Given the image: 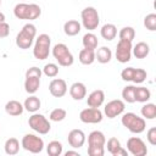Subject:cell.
<instances>
[{
	"label": "cell",
	"instance_id": "45",
	"mask_svg": "<svg viewBox=\"0 0 156 156\" xmlns=\"http://www.w3.org/2000/svg\"><path fill=\"white\" fill-rule=\"evenodd\" d=\"M0 5H1V0H0Z\"/></svg>",
	"mask_w": 156,
	"mask_h": 156
},
{
	"label": "cell",
	"instance_id": "6",
	"mask_svg": "<svg viewBox=\"0 0 156 156\" xmlns=\"http://www.w3.org/2000/svg\"><path fill=\"white\" fill-rule=\"evenodd\" d=\"M28 124H29V127L34 130V132H37V133H39V134H48L49 132H50V129H51V124H50V122L48 121V118L44 116V115H40V113H37V112H34L30 117H29V119H28Z\"/></svg>",
	"mask_w": 156,
	"mask_h": 156
},
{
	"label": "cell",
	"instance_id": "3",
	"mask_svg": "<svg viewBox=\"0 0 156 156\" xmlns=\"http://www.w3.org/2000/svg\"><path fill=\"white\" fill-rule=\"evenodd\" d=\"M50 45H51V39L48 34L43 33L35 39V44L33 48V55L38 60H45L49 57L50 54Z\"/></svg>",
	"mask_w": 156,
	"mask_h": 156
},
{
	"label": "cell",
	"instance_id": "15",
	"mask_svg": "<svg viewBox=\"0 0 156 156\" xmlns=\"http://www.w3.org/2000/svg\"><path fill=\"white\" fill-rule=\"evenodd\" d=\"M104 100H105V93L101 89H98V90L91 91L88 95L87 104L89 107H98L99 108L104 104Z\"/></svg>",
	"mask_w": 156,
	"mask_h": 156
},
{
	"label": "cell",
	"instance_id": "7",
	"mask_svg": "<svg viewBox=\"0 0 156 156\" xmlns=\"http://www.w3.org/2000/svg\"><path fill=\"white\" fill-rule=\"evenodd\" d=\"M21 145L24 150L32 154H39L44 149V140L35 134H26L22 138Z\"/></svg>",
	"mask_w": 156,
	"mask_h": 156
},
{
	"label": "cell",
	"instance_id": "22",
	"mask_svg": "<svg viewBox=\"0 0 156 156\" xmlns=\"http://www.w3.org/2000/svg\"><path fill=\"white\" fill-rule=\"evenodd\" d=\"M40 105H41V102H40L39 98L35 96V95H33V94H32L30 96H28V98L24 100V102H23L24 110H27L28 112H32V113L37 112V111L40 108Z\"/></svg>",
	"mask_w": 156,
	"mask_h": 156
},
{
	"label": "cell",
	"instance_id": "10",
	"mask_svg": "<svg viewBox=\"0 0 156 156\" xmlns=\"http://www.w3.org/2000/svg\"><path fill=\"white\" fill-rule=\"evenodd\" d=\"M127 150L133 156H145L147 154V147L145 143L138 136H132L127 140Z\"/></svg>",
	"mask_w": 156,
	"mask_h": 156
},
{
	"label": "cell",
	"instance_id": "41",
	"mask_svg": "<svg viewBox=\"0 0 156 156\" xmlns=\"http://www.w3.org/2000/svg\"><path fill=\"white\" fill-rule=\"evenodd\" d=\"M146 139H147V141H149L152 146L156 145V128H155V127H151V128L147 130V133H146Z\"/></svg>",
	"mask_w": 156,
	"mask_h": 156
},
{
	"label": "cell",
	"instance_id": "18",
	"mask_svg": "<svg viewBox=\"0 0 156 156\" xmlns=\"http://www.w3.org/2000/svg\"><path fill=\"white\" fill-rule=\"evenodd\" d=\"M23 110H24L23 105L17 100H10L5 105V111L10 116H20L22 115Z\"/></svg>",
	"mask_w": 156,
	"mask_h": 156
},
{
	"label": "cell",
	"instance_id": "36",
	"mask_svg": "<svg viewBox=\"0 0 156 156\" xmlns=\"http://www.w3.org/2000/svg\"><path fill=\"white\" fill-rule=\"evenodd\" d=\"M144 26L146 29L154 32L156 30V13H149L144 18Z\"/></svg>",
	"mask_w": 156,
	"mask_h": 156
},
{
	"label": "cell",
	"instance_id": "24",
	"mask_svg": "<svg viewBox=\"0 0 156 156\" xmlns=\"http://www.w3.org/2000/svg\"><path fill=\"white\" fill-rule=\"evenodd\" d=\"M100 34L105 40H113L117 35V28L112 23H106L101 27Z\"/></svg>",
	"mask_w": 156,
	"mask_h": 156
},
{
	"label": "cell",
	"instance_id": "5",
	"mask_svg": "<svg viewBox=\"0 0 156 156\" xmlns=\"http://www.w3.org/2000/svg\"><path fill=\"white\" fill-rule=\"evenodd\" d=\"M82 17V24L85 29L88 30H94L98 28L99 23H100V17H99V12L95 7L93 6H88L85 9L82 10L80 13Z\"/></svg>",
	"mask_w": 156,
	"mask_h": 156
},
{
	"label": "cell",
	"instance_id": "21",
	"mask_svg": "<svg viewBox=\"0 0 156 156\" xmlns=\"http://www.w3.org/2000/svg\"><path fill=\"white\" fill-rule=\"evenodd\" d=\"M112 58V51L107 46H101L95 52V60L100 63H108Z\"/></svg>",
	"mask_w": 156,
	"mask_h": 156
},
{
	"label": "cell",
	"instance_id": "43",
	"mask_svg": "<svg viewBox=\"0 0 156 156\" xmlns=\"http://www.w3.org/2000/svg\"><path fill=\"white\" fill-rule=\"evenodd\" d=\"M66 156H71V155H74V156H79V152L78 151H74V150H68L65 152Z\"/></svg>",
	"mask_w": 156,
	"mask_h": 156
},
{
	"label": "cell",
	"instance_id": "8",
	"mask_svg": "<svg viewBox=\"0 0 156 156\" xmlns=\"http://www.w3.org/2000/svg\"><path fill=\"white\" fill-rule=\"evenodd\" d=\"M132 41L119 39L116 46V58L121 63H127L132 57Z\"/></svg>",
	"mask_w": 156,
	"mask_h": 156
},
{
	"label": "cell",
	"instance_id": "28",
	"mask_svg": "<svg viewBox=\"0 0 156 156\" xmlns=\"http://www.w3.org/2000/svg\"><path fill=\"white\" fill-rule=\"evenodd\" d=\"M4 149H5V152L7 155H16V154H18V151H20V141H18V139L9 138L5 141Z\"/></svg>",
	"mask_w": 156,
	"mask_h": 156
},
{
	"label": "cell",
	"instance_id": "25",
	"mask_svg": "<svg viewBox=\"0 0 156 156\" xmlns=\"http://www.w3.org/2000/svg\"><path fill=\"white\" fill-rule=\"evenodd\" d=\"M79 62L82 65H91L95 61V50H89V49H82L79 51Z\"/></svg>",
	"mask_w": 156,
	"mask_h": 156
},
{
	"label": "cell",
	"instance_id": "13",
	"mask_svg": "<svg viewBox=\"0 0 156 156\" xmlns=\"http://www.w3.org/2000/svg\"><path fill=\"white\" fill-rule=\"evenodd\" d=\"M67 141L68 144L73 147V149H79L84 145L85 143V134L83 130L80 129H72L69 133H68V136H67Z\"/></svg>",
	"mask_w": 156,
	"mask_h": 156
},
{
	"label": "cell",
	"instance_id": "20",
	"mask_svg": "<svg viewBox=\"0 0 156 156\" xmlns=\"http://www.w3.org/2000/svg\"><path fill=\"white\" fill-rule=\"evenodd\" d=\"M132 52L136 58H145L150 52V46L144 41H139L132 48Z\"/></svg>",
	"mask_w": 156,
	"mask_h": 156
},
{
	"label": "cell",
	"instance_id": "29",
	"mask_svg": "<svg viewBox=\"0 0 156 156\" xmlns=\"http://www.w3.org/2000/svg\"><path fill=\"white\" fill-rule=\"evenodd\" d=\"M151 98V93L146 87H135V101L146 102Z\"/></svg>",
	"mask_w": 156,
	"mask_h": 156
},
{
	"label": "cell",
	"instance_id": "40",
	"mask_svg": "<svg viewBox=\"0 0 156 156\" xmlns=\"http://www.w3.org/2000/svg\"><path fill=\"white\" fill-rule=\"evenodd\" d=\"M41 73H43V71L39 68V67H35V66H33V67H29L27 71H26V77H41Z\"/></svg>",
	"mask_w": 156,
	"mask_h": 156
},
{
	"label": "cell",
	"instance_id": "35",
	"mask_svg": "<svg viewBox=\"0 0 156 156\" xmlns=\"http://www.w3.org/2000/svg\"><path fill=\"white\" fill-rule=\"evenodd\" d=\"M43 73L49 78H55L58 74V66L56 63H46L43 68Z\"/></svg>",
	"mask_w": 156,
	"mask_h": 156
},
{
	"label": "cell",
	"instance_id": "12",
	"mask_svg": "<svg viewBox=\"0 0 156 156\" xmlns=\"http://www.w3.org/2000/svg\"><path fill=\"white\" fill-rule=\"evenodd\" d=\"M49 91L55 98H62L67 93V84L61 78H55L49 84Z\"/></svg>",
	"mask_w": 156,
	"mask_h": 156
},
{
	"label": "cell",
	"instance_id": "2",
	"mask_svg": "<svg viewBox=\"0 0 156 156\" xmlns=\"http://www.w3.org/2000/svg\"><path fill=\"white\" fill-rule=\"evenodd\" d=\"M122 124L132 133L134 134H140L145 130L146 128V122L143 117H139L136 113H133V112H127L122 116V119H121Z\"/></svg>",
	"mask_w": 156,
	"mask_h": 156
},
{
	"label": "cell",
	"instance_id": "44",
	"mask_svg": "<svg viewBox=\"0 0 156 156\" xmlns=\"http://www.w3.org/2000/svg\"><path fill=\"white\" fill-rule=\"evenodd\" d=\"M1 22H5V15L2 12H0V23Z\"/></svg>",
	"mask_w": 156,
	"mask_h": 156
},
{
	"label": "cell",
	"instance_id": "33",
	"mask_svg": "<svg viewBox=\"0 0 156 156\" xmlns=\"http://www.w3.org/2000/svg\"><path fill=\"white\" fill-rule=\"evenodd\" d=\"M118 35H119V39L128 40V41H133V39H134V37H135V30H134L133 27L127 26V27H123V28L119 30Z\"/></svg>",
	"mask_w": 156,
	"mask_h": 156
},
{
	"label": "cell",
	"instance_id": "19",
	"mask_svg": "<svg viewBox=\"0 0 156 156\" xmlns=\"http://www.w3.org/2000/svg\"><path fill=\"white\" fill-rule=\"evenodd\" d=\"M80 29H82V26H80V23H79L78 21H76V20H69V21H67V22L63 24V32H65V34L68 35V37H74V35H77V34L80 32Z\"/></svg>",
	"mask_w": 156,
	"mask_h": 156
},
{
	"label": "cell",
	"instance_id": "38",
	"mask_svg": "<svg viewBox=\"0 0 156 156\" xmlns=\"http://www.w3.org/2000/svg\"><path fill=\"white\" fill-rule=\"evenodd\" d=\"M105 146H88V155L89 156H104Z\"/></svg>",
	"mask_w": 156,
	"mask_h": 156
},
{
	"label": "cell",
	"instance_id": "1",
	"mask_svg": "<svg viewBox=\"0 0 156 156\" xmlns=\"http://www.w3.org/2000/svg\"><path fill=\"white\" fill-rule=\"evenodd\" d=\"M35 34H37V28L34 24H32V23L24 24L16 37V45L22 50L29 49L33 44Z\"/></svg>",
	"mask_w": 156,
	"mask_h": 156
},
{
	"label": "cell",
	"instance_id": "23",
	"mask_svg": "<svg viewBox=\"0 0 156 156\" xmlns=\"http://www.w3.org/2000/svg\"><path fill=\"white\" fill-rule=\"evenodd\" d=\"M40 87V78L39 77H26L24 80V90L28 94H35Z\"/></svg>",
	"mask_w": 156,
	"mask_h": 156
},
{
	"label": "cell",
	"instance_id": "31",
	"mask_svg": "<svg viewBox=\"0 0 156 156\" xmlns=\"http://www.w3.org/2000/svg\"><path fill=\"white\" fill-rule=\"evenodd\" d=\"M122 98L126 102L133 104L135 102V87L134 85H127L122 90Z\"/></svg>",
	"mask_w": 156,
	"mask_h": 156
},
{
	"label": "cell",
	"instance_id": "27",
	"mask_svg": "<svg viewBox=\"0 0 156 156\" xmlns=\"http://www.w3.org/2000/svg\"><path fill=\"white\" fill-rule=\"evenodd\" d=\"M13 15L18 20H28L29 17V4L20 2L13 9Z\"/></svg>",
	"mask_w": 156,
	"mask_h": 156
},
{
	"label": "cell",
	"instance_id": "17",
	"mask_svg": "<svg viewBox=\"0 0 156 156\" xmlns=\"http://www.w3.org/2000/svg\"><path fill=\"white\" fill-rule=\"evenodd\" d=\"M106 138L100 130H93L88 135V146H105Z\"/></svg>",
	"mask_w": 156,
	"mask_h": 156
},
{
	"label": "cell",
	"instance_id": "9",
	"mask_svg": "<svg viewBox=\"0 0 156 156\" xmlns=\"http://www.w3.org/2000/svg\"><path fill=\"white\" fill-rule=\"evenodd\" d=\"M79 119L87 124H96L102 121V112L98 107H88L80 111Z\"/></svg>",
	"mask_w": 156,
	"mask_h": 156
},
{
	"label": "cell",
	"instance_id": "30",
	"mask_svg": "<svg viewBox=\"0 0 156 156\" xmlns=\"http://www.w3.org/2000/svg\"><path fill=\"white\" fill-rule=\"evenodd\" d=\"M63 151V146L60 141L57 140H52L46 146V152L49 156H60Z\"/></svg>",
	"mask_w": 156,
	"mask_h": 156
},
{
	"label": "cell",
	"instance_id": "39",
	"mask_svg": "<svg viewBox=\"0 0 156 156\" xmlns=\"http://www.w3.org/2000/svg\"><path fill=\"white\" fill-rule=\"evenodd\" d=\"M133 73H134V67H127L121 72V78L124 82H132L133 79Z\"/></svg>",
	"mask_w": 156,
	"mask_h": 156
},
{
	"label": "cell",
	"instance_id": "11",
	"mask_svg": "<svg viewBox=\"0 0 156 156\" xmlns=\"http://www.w3.org/2000/svg\"><path fill=\"white\" fill-rule=\"evenodd\" d=\"M124 107H126L124 101H122L119 99H116V100H111L110 102H107L105 105L104 112H105L107 118H115V117L119 116L121 113H123Z\"/></svg>",
	"mask_w": 156,
	"mask_h": 156
},
{
	"label": "cell",
	"instance_id": "4",
	"mask_svg": "<svg viewBox=\"0 0 156 156\" xmlns=\"http://www.w3.org/2000/svg\"><path fill=\"white\" fill-rule=\"evenodd\" d=\"M52 55L58 62V65L62 67H68L73 65V61H74L73 55L69 51L68 46L63 43H58L52 48Z\"/></svg>",
	"mask_w": 156,
	"mask_h": 156
},
{
	"label": "cell",
	"instance_id": "14",
	"mask_svg": "<svg viewBox=\"0 0 156 156\" xmlns=\"http://www.w3.org/2000/svg\"><path fill=\"white\" fill-rule=\"evenodd\" d=\"M107 151L112 156H127L128 151L121 146V143L117 138L112 136L107 140Z\"/></svg>",
	"mask_w": 156,
	"mask_h": 156
},
{
	"label": "cell",
	"instance_id": "26",
	"mask_svg": "<svg viewBox=\"0 0 156 156\" xmlns=\"http://www.w3.org/2000/svg\"><path fill=\"white\" fill-rule=\"evenodd\" d=\"M82 43H83V46L84 49H89V50H95L98 49V37L94 34V33H85L83 35V39H82Z\"/></svg>",
	"mask_w": 156,
	"mask_h": 156
},
{
	"label": "cell",
	"instance_id": "37",
	"mask_svg": "<svg viewBox=\"0 0 156 156\" xmlns=\"http://www.w3.org/2000/svg\"><path fill=\"white\" fill-rule=\"evenodd\" d=\"M146 71L143 68H134V73H133V79L132 82H134L135 84H140L146 79Z\"/></svg>",
	"mask_w": 156,
	"mask_h": 156
},
{
	"label": "cell",
	"instance_id": "34",
	"mask_svg": "<svg viewBox=\"0 0 156 156\" xmlns=\"http://www.w3.org/2000/svg\"><path fill=\"white\" fill-rule=\"evenodd\" d=\"M66 116H67L66 110L58 107V108H55V110H52V111L50 112L49 119L52 121V122H61V121H63V119L66 118Z\"/></svg>",
	"mask_w": 156,
	"mask_h": 156
},
{
	"label": "cell",
	"instance_id": "32",
	"mask_svg": "<svg viewBox=\"0 0 156 156\" xmlns=\"http://www.w3.org/2000/svg\"><path fill=\"white\" fill-rule=\"evenodd\" d=\"M141 116L146 119H154L156 117V105L155 104H145L141 107Z\"/></svg>",
	"mask_w": 156,
	"mask_h": 156
},
{
	"label": "cell",
	"instance_id": "42",
	"mask_svg": "<svg viewBox=\"0 0 156 156\" xmlns=\"http://www.w3.org/2000/svg\"><path fill=\"white\" fill-rule=\"evenodd\" d=\"M9 34H10V26H9V23L1 22L0 23V39L9 37Z\"/></svg>",
	"mask_w": 156,
	"mask_h": 156
},
{
	"label": "cell",
	"instance_id": "16",
	"mask_svg": "<svg viewBox=\"0 0 156 156\" xmlns=\"http://www.w3.org/2000/svg\"><path fill=\"white\" fill-rule=\"evenodd\" d=\"M69 95L73 100H82L87 95V87L82 82H76L69 88Z\"/></svg>",
	"mask_w": 156,
	"mask_h": 156
}]
</instances>
